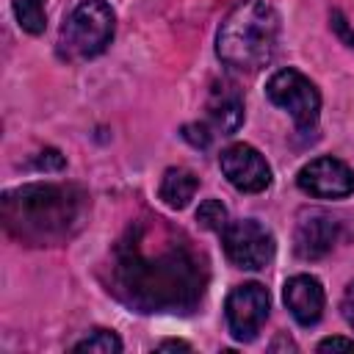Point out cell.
I'll return each instance as SVG.
<instances>
[{"label": "cell", "instance_id": "6da1fadb", "mask_svg": "<svg viewBox=\"0 0 354 354\" xmlns=\"http://www.w3.org/2000/svg\"><path fill=\"white\" fill-rule=\"evenodd\" d=\"M205 288V254L166 218L133 221L111 252V290L138 313H191Z\"/></svg>", "mask_w": 354, "mask_h": 354}, {"label": "cell", "instance_id": "7a4b0ae2", "mask_svg": "<svg viewBox=\"0 0 354 354\" xmlns=\"http://www.w3.org/2000/svg\"><path fill=\"white\" fill-rule=\"evenodd\" d=\"M88 216V194L72 183H28L3 194V224L28 246L66 243Z\"/></svg>", "mask_w": 354, "mask_h": 354}, {"label": "cell", "instance_id": "3957f363", "mask_svg": "<svg viewBox=\"0 0 354 354\" xmlns=\"http://www.w3.org/2000/svg\"><path fill=\"white\" fill-rule=\"evenodd\" d=\"M279 41V17L266 0L238 3L216 33V55L235 72H260L271 64Z\"/></svg>", "mask_w": 354, "mask_h": 354}, {"label": "cell", "instance_id": "277c9868", "mask_svg": "<svg viewBox=\"0 0 354 354\" xmlns=\"http://www.w3.org/2000/svg\"><path fill=\"white\" fill-rule=\"evenodd\" d=\"M116 17L105 0H80L61 28V50L66 58H94L113 39Z\"/></svg>", "mask_w": 354, "mask_h": 354}, {"label": "cell", "instance_id": "5b68a950", "mask_svg": "<svg viewBox=\"0 0 354 354\" xmlns=\"http://www.w3.org/2000/svg\"><path fill=\"white\" fill-rule=\"evenodd\" d=\"M266 94L268 100L288 111L290 119L301 127V130H310L315 122H318V111H321V94L315 88V83L301 75L299 69H279L268 77L266 83Z\"/></svg>", "mask_w": 354, "mask_h": 354}, {"label": "cell", "instance_id": "8992f818", "mask_svg": "<svg viewBox=\"0 0 354 354\" xmlns=\"http://www.w3.org/2000/svg\"><path fill=\"white\" fill-rule=\"evenodd\" d=\"M224 252L230 263H235L243 271H260L274 260V235L268 227H263L254 218H238L230 221L227 230L221 232Z\"/></svg>", "mask_w": 354, "mask_h": 354}, {"label": "cell", "instance_id": "52a82bcc", "mask_svg": "<svg viewBox=\"0 0 354 354\" xmlns=\"http://www.w3.org/2000/svg\"><path fill=\"white\" fill-rule=\"evenodd\" d=\"M271 310V296L260 282H243L235 285L224 301V315L230 335L241 343H249L263 329Z\"/></svg>", "mask_w": 354, "mask_h": 354}, {"label": "cell", "instance_id": "ba28073f", "mask_svg": "<svg viewBox=\"0 0 354 354\" xmlns=\"http://www.w3.org/2000/svg\"><path fill=\"white\" fill-rule=\"evenodd\" d=\"M218 166L227 183L241 194H260L271 185V166L252 144H230L218 155Z\"/></svg>", "mask_w": 354, "mask_h": 354}, {"label": "cell", "instance_id": "9c48e42d", "mask_svg": "<svg viewBox=\"0 0 354 354\" xmlns=\"http://www.w3.org/2000/svg\"><path fill=\"white\" fill-rule=\"evenodd\" d=\"M296 185L315 199H343L354 194V171L337 158H315L296 174Z\"/></svg>", "mask_w": 354, "mask_h": 354}, {"label": "cell", "instance_id": "30bf717a", "mask_svg": "<svg viewBox=\"0 0 354 354\" xmlns=\"http://www.w3.org/2000/svg\"><path fill=\"white\" fill-rule=\"evenodd\" d=\"M340 221L324 210H304L293 230V249L301 260H318L337 243Z\"/></svg>", "mask_w": 354, "mask_h": 354}, {"label": "cell", "instance_id": "8fae6325", "mask_svg": "<svg viewBox=\"0 0 354 354\" xmlns=\"http://www.w3.org/2000/svg\"><path fill=\"white\" fill-rule=\"evenodd\" d=\"M282 299H285V307H288V313L293 315V321L299 326H315L324 315L326 296H324L321 282L310 274L290 277L282 288Z\"/></svg>", "mask_w": 354, "mask_h": 354}, {"label": "cell", "instance_id": "7c38bea8", "mask_svg": "<svg viewBox=\"0 0 354 354\" xmlns=\"http://www.w3.org/2000/svg\"><path fill=\"white\" fill-rule=\"evenodd\" d=\"M207 116L216 130L221 133H235L243 124V97L235 83L230 80H216L207 97Z\"/></svg>", "mask_w": 354, "mask_h": 354}, {"label": "cell", "instance_id": "4fadbf2b", "mask_svg": "<svg viewBox=\"0 0 354 354\" xmlns=\"http://www.w3.org/2000/svg\"><path fill=\"white\" fill-rule=\"evenodd\" d=\"M199 188V177L191 171V169H183V166H171L163 171V180H160V188H158V196L163 199L166 207L171 210H183L194 194Z\"/></svg>", "mask_w": 354, "mask_h": 354}, {"label": "cell", "instance_id": "5bb4252c", "mask_svg": "<svg viewBox=\"0 0 354 354\" xmlns=\"http://www.w3.org/2000/svg\"><path fill=\"white\" fill-rule=\"evenodd\" d=\"M14 14H17L19 28L28 33H41L47 25L44 0H14Z\"/></svg>", "mask_w": 354, "mask_h": 354}, {"label": "cell", "instance_id": "9a60e30c", "mask_svg": "<svg viewBox=\"0 0 354 354\" xmlns=\"http://www.w3.org/2000/svg\"><path fill=\"white\" fill-rule=\"evenodd\" d=\"M75 351H88V354H119V351H122V340H119L111 329H94V332L86 335L80 343H75Z\"/></svg>", "mask_w": 354, "mask_h": 354}, {"label": "cell", "instance_id": "2e32d148", "mask_svg": "<svg viewBox=\"0 0 354 354\" xmlns=\"http://www.w3.org/2000/svg\"><path fill=\"white\" fill-rule=\"evenodd\" d=\"M196 221L199 227L210 230V232H224L230 218H227V207L221 205V199H205L199 207H196Z\"/></svg>", "mask_w": 354, "mask_h": 354}, {"label": "cell", "instance_id": "e0dca14e", "mask_svg": "<svg viewBox=\"0 0 354 354\" xmlns=\"http://www.w3.org/2000/svg\"><path fill=\"white\" fill-rule=\"evenodd\" d=\"M183 138L191 141L194 147H207L210 144V133L205 124H185L183 127Z\"/></svg>", "mask_w": 354, "mask_h": 354}, {"label": "cell", "instance_id": "ac0fdd59", "mask_svg": "<svg viewBox=\"0 0 354 354\" xmlns=\"http://www.w3.org/2000/svg\"><path fill=\"white\" fill-rule=\"evenodd\" d=\"M318 351H354V340L348 337H326L318 343Z\"/></svg>", "mask_w": 354, "mask_h": 354}, {"label": "cell", "instance_id": "d6986e66", "mask_svg": "<svg viewBox=\"0 0 354 354\" xmlns=\"http://www.w3.org/2000/svg\"><path fill=\"white\" fill-rule=\"evenodd\" d=\"M340 313L346 318V324L354 329V282H348L346 293H343V301H340Z\"/></svg>", "mask_w": 354, "mask_h": 354}, {"label": "cell", "instance_id": "ffe728a7", "mask_svg": "<svg viewBox=\"0 0 354 354\" xmlns=\"http://www.w3.org/2000/svg\"><path fill=\"white\" fill-rule=\"evenodd\" d=\"M332 28L346 39V44H348V47H354V33L348 30V25H346V19L340 17V11H332Z\"/></svg>", "mask_w": 354, "mask_h": 354}, {"label": "cell", "instance_id": "44dd1931", "mask_svg": "<svg viewBox=\"0 0 354 354\" xmlns=\"http://www.w3.org/2000/svg\"><path fill=\"white\" fill-rule=\"evenodd\" d=\"M158 348H160V351H188L191 346L183 343V340H166V343H160Z\"/></svg>", "mask_w": 354, "mask_h": 354}]
</instances>
